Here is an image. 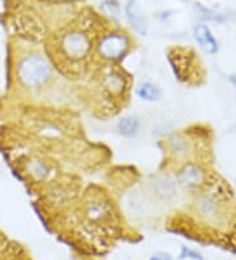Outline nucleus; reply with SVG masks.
Masks as SVG:
<instances>
[{"label": "nucleus", "instance_id": "9b49d317", "mask_svg": "<svg viewBox=\"0 0 236 260\" xmlns=\"http://www.w3.org/2000/svg\"><path fill=\"white\" fill-rule=\"evenodd\" d=\"M231 82H232V84H233V86L236 87V74H233V75L231 76Z\"/></svg>", "mask_w": 236, "mask_h": 260}, {"label": "nucleus", "instance_id": "39448f33", "mask_svg": "<svg viewBox=\"0 0 236 260\" xmlns=\"http://www.w3.org/2000/svg\"><path fill=\"white\" fill-rule=\"evenodd\" d=\"M202 179H204V174H202L201 168L193 165L186 166L183 171L180 172L179 176L180 183L185 187H195L201 183Z\"/></svg>", "mask_w": 236, "mask_h": 260}, {"label": "nucleus", "instance_id": "6e6552de", "mask_svg": "<svg viewBox=\"0 0 236 260\" xmlns=\"http://www.w3.org/2000/svg\"><path fill=\"white\" fill-rule=\"evenodd\" d=\"M126 13H127V17H129L130 22H131L132 28L137 29V32L145 35L146 33V21L139 16L138 13H136L131 10V4H127L126 7Z\"/></svg>", "mask_w": 236, "mask_h": 260}, {"label": "nucleus", "instance_id": "0eeeda50", "mask_svg": "<svg viewBox=\"0 0 236 260\" xmlns=\"http://www.w3.org/2000/svg\"><path fill=\"white\" fill-rule=\"evenodd\" d=\"M137 93H138L142 100H146V102H156L161 96L160 89L157 88L155 84L148 82L142 83L138 89H137Z\"/></svg>", "mask_w": 236, "mask_h": 260}, {"label": "nucleus", "instance_id": "f03ea898", "mask_svg": "<svg viewBox=\"0 0 236 260\" xmlns=\"http://www.w3.org/2000/svg\"><path fill=\"white\" fill-rule=\"evenodd\" d=\"M62 48L69 57L80 58L84 57L89 50V42L82 33L73 32L62 38Z\"/></svg>", "mask_w": 236, "mask_h": 260}, {"label": "nucleus", "instance_id": "1a4fd4ad", "mask_svg": "<svg viewBox=\"0 0 236 260\" xmlns=\"http://www.w3.org/2000/svg\"><path fill=\"white\" fill-rule=\"evenodd\" d=\"M181 257H189V259L193 260H202V256L199 252H197L194 250H190L188 247L181 248Z\"/></svg>", "mask_w": 236, "mask_h": 260}, {"label": "nucleus", "instance_id": "f257e3e1", "mask_svg": "<svg viewBox=\"0 0 236 260\" xmlns=\"http://www.w3.org/2000/svg\"><path fill=\"white\" fill-rule=\"evenodd\" d=\"M19 76L25 86H41L50 76V67L41 57L30 55L21 60L19 66Z\"/></svg>", "mask_w": 236, "mask_h": 260}, {"label": "nucleus", "instance_id": "20e7f679", "mask_svg": "<svg viewBox=\"0 0 236 260\" xmlns=\"http://www.w3.org/2000/svg\"><path fill=\"white\" fill-rule=\"evenodd\" d=\"M195 40L201 45L205 50H208L210 54H214L218 50V42L215 41L214 36L211 35L210 29L208 28L204 24H199V25L195 26L194 29Z\"/></svg>", "mask_w": 236, "mask_h": 260}, {"label": "nucleus", "instance_id": "423d86ee", "mask_svg": "<svg viewBox=\"0 0 236 260\" xmlns=\"http://www.w3.org/2000/svg\"><path fill=\"white\" fill-rule=\"evenodd\" d=\"M139 126V120L137 117H132V116H127V117L121 118L118 125H117V129H118V133L123 137H132L138 133Z\"/></svg>", "mask_w": 236, "mask_h": 260}, {"label": "nucleus", "instance_id": "9d476101", "mask_svg": "<svg viewBox=\"0 0 236 260\" xmlns=\"http://www.w3.org/2000/svg\"><path fill=\"white\" fill-rule=\"evenodd\" d=\"M150 260H173V259L171 257V255L164 254V252H157V254L152 255V256L150 257Z\"/></svg>", "mask_w": 236, "mask_h": 260}, {"label": "nucleus", "instance_id": "7ed1b4c3", "mask_svg": "<svg viewBox=\"0 0 236 260\" xmlns=\"http://www.w3.org/2000/svg\"><path fill=\"white\" fill-rule=\"evenodd\" d=\"M127 49V40L121 35H110L101 41L98 50L101 55L108 59H117Z\"/></svg>", "mask_w": 236, "mask_h": 260}]
</instances>
